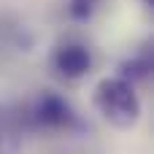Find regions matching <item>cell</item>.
<instances>
[{"label":"cell","instance_id":"2","mask_svg":"<svg viewBox=\"0 0 154 154\" xmlns=\"http://www.w3.org/2000/svg\"><path fill=\"white\" fill-rule=\"evenodd\" d=\"M32 119L46 127V130H70L76 125V114L70 108V103L57 95V92H43L32 108Z\"/></svg>","mask_w":154,"mask_h":154},{"label":"cell","instance_id":"4","mask_svg":"<svg viewBox=\"0 0 154 154\" xmlns=\"http://www.w3.org/2000/svg\"><path fill=\"white\" fill-rule=\"evenodd\" d=\"M149 70H152V62H149V57H133V60H127V62H122V70H119V76L125 79V81H138V79H146L149 76Z\"/></svg>","mask_w":154,"mask_h":154},{"label":"cell","instance_id":"5","mask_svg":"<svg viewBox=\"0 0 154 154\" xmlns=\"http://www.w3.org/2000/svg\"><path fill=\"white\" fill-rule=\"evenodd\" d=\"M143 3H146V5H154V0H143Z\"/></svg>","mask_w":154,"mask_h":154},{"label":"cell","instance_id":"1","mask_svg":"<svg viewBox=\"0 0 154 154\" xmlns=\"http://www.w3.org/2000/svg\"><path fill=\"white\" fill-rule=\"evenodd\" d=\"M92 103L97 114L116 130H130L141 119V100L135 95V87L125 81L122 76H111L97 81Z\"/></svg>","mask_w":154,"mask_h":154},{"label":"cell","instance_id":"3","mask_svg":"<svg viewBox=\"0 0 154 154\" xmlns=\"http://www.w3.org/2000/svg\"><path fill=\"white\" fill-rule=\"evenodd\" d=\"M51 65L62 79H81L92 68V51L84 43H62L54 49Z\"/></svg>","mask_w":154,"mask_h":154}]
</instances>
